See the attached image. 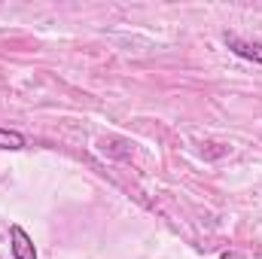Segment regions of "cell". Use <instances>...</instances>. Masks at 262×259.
Masks as SVG:
<instances>
[{"instance_id":"obj_1","label":"cell","mask_w":262,"mask_h":259,"mask_svg":"<svg viewBox=\"0 0 262 259\" xmlns=\"http://www.w3.org/2000/svg\"><path fill=\"white\" fill-rule=\"evenodd\" d=\"M223 43H226L238 58H247V61H253V64H262V43L244 40V37H238V34H223Z\"/></svg>"},{"instance_id":"obj_2","label":"cell","mask_w":262,"mask_h":259,"mask_svg":"<svg viewBox=\"0 0 262 259\" xmlns=\"http://www.w3.org/2000/svg\"><path fill=\"white\" fill-rule=\"evenodd\" d=\"M9 250H12V259H37V250H34L31 235H28L18 223L9 226Z\"/></svg>"},{"instance_id":"obj_3","label":"cell","mask_w":262,"mask_h":259,"mask_svg":"<svg viewBox=\"0 0 262 259\" xmlns=\"http://www.w3.org/2000/svg\"><path fill=\"white\" fill-rule=\"evenodd\" d=\"M28 146V137L21 131H12V128H0V149H25Z\"/></svg>"}]
</instances>
